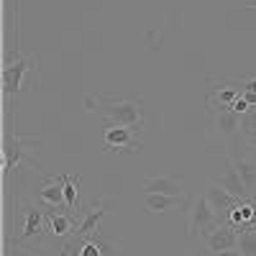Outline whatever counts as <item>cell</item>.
Returning a JSON list of instances; mask_svg holds the SVG:
<instances>
[{
	"instance_id": "cell-22",
	"label": "cell",
	"mask_w": 256,
	"mask_h": 256,
	"mask_svg": "<svg viewBox=\"0 0 256 256\" xmlns=\"http://www.w3.org/2000/svg\"><path fill=\"white\" fill-rule=\"evenodd\" d=\"M246 8H256V0H246Z\"/></svg>"
},
{
	"instance_id": "cell-16",
	"label": "cell",
	"mask_w": 256,
	"mask_h": 256,
	"mask_svg": "<svg viewBox=\"0 0 256 256\" xmlns=\"http://www.w3.org/2000/svg\"><path fill=\"white\" fill-rule=\"evenodd\" d=\"M24 146H28V144H24L20 138H13V141L8 144V148H6V172H8V174L13 172V166L18 169L20 159H24V152H26Z\"/></svg>"
},
{
	"instance_id": "cell-11",
	"label": "cell",
	"mask_w": 256,
	"mask_h": 256,
	"mask_svg": "<svg viewBox=\"0 0 256 256\" xmlns=\"http://www.w3.org/2000/svg\"><path fill=\"white\" fill-rule=\"evenodd\" d=\"M28 72V59H16L13 64L3 70V88L6 95H13L20 90V82H24V74Z\"/></svg>"
},
{
	"instance_id": "cell-1",
	"label": "cell",
	"mask_w": 256,
	"mask_h": 256,
	"mask_svg": "<svg viewBox=\"0 0 256 256\" xmlns=\"http://www.w3.org/2000/svg\"><path fill=\"white\" fill-rule=\"evenodd\" d=\"M98 110L105 120L116 126H126L134 128V131L144 126V102L134 98H120V100L98 98Z\"/></svg>"
},
{
	"instance_id": "cell-12",
	"label": "cell",
	"mask_w": 256,
	"mask_h": 256,
	"mask_svg": "<svg viewBox=\"0 0 256 256\" xmlns=\"http://www.w3.org/2000/svg\"><path fill=\"white\" fill-rule=\"evenodd\" d=\"M44 212L46 210H41V208H24L26 226H24V230H20V236H18V244L41 236V230H44Z\"/></svg>"
},
{
	"instance_id": "cell-19",
	"label": "cell",
	"mask_w": 256,
	"mask_h": 256,
	"mask_svg": "<svg viewBox=\"0 0 256 256\" xmlns=\"http://www.w3.org/2000/svg\"><path fill=\"white\" fill-rule=\"evenodd\" d=\"M241 134H244L246 141L256 148V105H254V110L244 113V118H241Z\"/></svg>"
},
{
	"instance_id": "cell-14",
	"label": "cell",
	"mask_w": 256,
	"mask_h": 256,
	"mask_svg": "<svg viewBox=\"0 0 256 256\" xmlns=\"http://www.w3.org/2000/svg\"><path fill=\"white\" fill-rule=\"evenodd\" d=\"M212 128H216V134H220V136H233L241 128V116L233 113V110L212 113Z\"/></svg>"
},
{
	"instance_id": "cell-13",
	"label": "cell",
	"mask_w": 256,
	"mask_h": 256,
	"mask_svg": "<svg viewBox=\"0 0 256 256\" xmlns=\"http://www.w3.org/2000/svg\"><path fill=\"white\" fill-rule=\"evenodd\" d=\"M230 162H233V166L238 169V174H241V180H244V184L248 190V195L256 198V159L241 154V156H230Z\"/></svg>"
},
{
	"instance_id": "cell-20",
	"label": "cell",
	"mask_w": 256,
	"mask_h": 256,
	"mask_svg": "<svg viewBox=\"0 0 256 256\" xmlns=\"http://www.w3.org/2000/svg\"><path fill=\"white\" fill-rule=\"evenodd\" d=\"M238 82H241V98H256V74H244V77H238Z\"/></svg>"
},
{
	"instance_id": "cell-15",
	"label": "cell",
	"mask_w": 256,
	"mask_h": 256,
	"mask_svg": "<svg viewBox=\"0 0 256 256\" xmlns=\"http://www.w3.org/2000/svg\"><path fill=\"white\" fill-rule=\"evenodd\" d=\"M180 198H169V195H159V192H146L144 195V208L148 212H166L174 205H180Z\"/></svg>"
},
{
	"instance_id": "cell-2",
	"label": "cell",
	"mask_w": 256,
	"mask_h": 256,
	"mask_svg": "<svg viewBox=\"0 0 256 256\" xmlns=\"http://www.w3.org/2000/svg\"><path fill=\"white\" fill-rule=\"evenodd\" d=\"M220 220V216L216 212V208L210 205V200L205 195H198V198H192L190 202V210H187V233L192 238H202L208 230H212Z\"/></svg>"
},
{
	"instance_id": "cell-3",
	"label": "cell",
	"mask_w": 256,
	"mask_h": 256,
	"mask_svg": "<svg viewBox=\"0 0 256 256\" xmlns=\"http://www.w3.org/2000/svg\"><path fill=\"white\" fill-rule=\"evenodd\" d=\"M241 82L238 80H208V110L220 113L230 110L233 102L241 98Z\"/></svg>"
},
{
	"instance_id": "cell-10",
	"label": "cell",
	"mask_w": 256,
	"mask_h": 256,
	"mask_svg": "<svg viewBox=\"0 0 256 256\" xmlns=\"http://www.w3.org/2000/svg\"><path fill=\"white\" fill-rule=\"evenodd\" d=\"M226 192H228V195H233V198H236L238 202L241 200H251V195H248V190H246V184H244V180H241V174H238V169L236 166H233V162L228 159V166H226V172L216 180Z\"/></svg>"
},
{
	"instance_id": "cell-5",
	"label": "cell",
	"mask_w": 256,
	"mask_h": 256,
	"mask_svg": "<svg viewBox=\"0 0 256 256\" xmlns=\"http://www.w3.org/2000/svg\"><path fill=\"white\" fill-rule=\"evenodd\" d=\"M238 241V230L230 223H218L212 230H208L202 236V244L210 254H220V251H233Z\"/></svg>"
},
{
	"instance_id": "cell-7",
	"label": "cell",
	"mask_w": 256,
	"mask_h": 256,
	"mask_svg": "<svg viewBox=\"0 0 256 256\" xmlns=\"http://www.w3.org/2000/svg\"><path fill=\"white\" fill-rule=\"evenodd\" d=\"M38 208H46V212H56V210H70L67 198H64V187L56 177H52L44 187L38 190Z\"/></svg>"
},
{
	"instance_id": "cell-4",
	"label": "cell",
	"mask_w": 256,
	"mask_h": 256,
	"mask_svg": "<svg viewBox=\"0 0 256 256\" xmlns=\"http://www.w3.org/2000/svg\"><path fill=\"white\" fill-rule=\"evenodd\" d=\"M102 148L105 152H113V154H138L141 144L134 141V128L108 123L102 131Z\"/></svg>"
},
{
	"instance_id": "cell-8",
	"label": "cell",
	"mask_w": 256,
	"mask_h": 256,
	"mask_svg": "<svg viewBox=\"0 0 256 256\" xmlns=\"http://www.w3.org/2000/svg\"><path fill=\"white\" fill-rule=\"evenodd\" d=\"M144 190H146V192H159V195H169V198L184 200V184H182V180H177L174 174L148 177V180H144Z\"/></svg>"
},
{
	"instance_id": "cell-6",
	"label": "cell",
	"mask_w": 256,
	"mask_h": 256,
	"mask_svg": "<svg viewBox=\"0 0 256 256\" xmlns=\"http://www.w3.org/2000/svg\"><path fill=\"white\" fill-rule=\"evenodd\" d=\"M105 205H108V198H100L95 205H90L88 210L80 216V223H77V230H74V238H92L95 230L105 216Z\"/></svg>"
},
{
	"instance_id": "cell-17",
	"label": "cell",
	"mask_w": 256,
	"mask_h": 256,
	"mask_svg": "<svg viewBox=\"0 0 256 256\" xmlns=\"http://www.w3.org/2000/svg\"><path fill=\"white\" fill-rule=\"evenodd\" d=\"M236 251H241V256H256V228L238 230Z\"/></svg>"
},
{
	"instance_id": "cell-9",
	"label": "cell",
	"mask_w": 256,
	"mask_h": 256,
	"mask_svg": "<svg viewBox=\"0 0 256 256\" xmlns=\"http://www.w3.org/2000/svg\"><path fill=\"white\" fill-rule=\"evenodd\" d=\"M205 198L210 200V205H212V208H216V212L220 216V220H223V223L228 220L230 210H233V208L238 205V200L233 198V195H228V192H226V190H223V187H220V184H218L216 180H212V182H208Z\"/></svg>"
},
{
	"instance_id": "cell-18",
	"label": "cell",
	"mask_w": 256,
	"mask_h": 256,
	"mask_svg": "<svg viewBox=\"0 0 256 256\" xmlns=\"http://www.w3.org/2000/svg\"><path fill=\"white\" fill-rule=\"evenodd\" d=\"M59 182H62V187H64V198H67V205H70V210H74L77 208V184H80V177H72V174H62V177H56Z\"/></svg>"
},
{
	"instance_id": "cell-21",
	"label": "cell",
	"mask_w": 256,
	"mask_h": 256,
	"mask_svg": "<svg viewBox=\"0 0 256 256\" xmlns=\"http://www.w3.org/2000/svg\"><path fill=\"white\" fill-rule=\"evenodd\" d=\"M212 256H241V251L233 248V251H220V254H212Z\"/></svg>"
}]
</instances>
